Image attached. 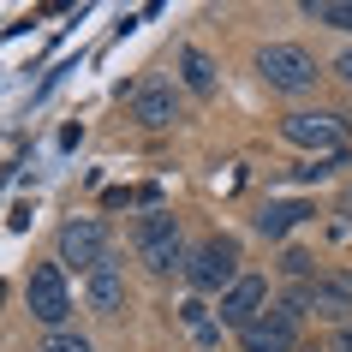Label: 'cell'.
<instances>
[{
	"label": "cell",
	"mask_w": 352,
	"mask_h": 352,
	"mask_svg": "<svg viewBox=\"0 0 352 352\" xmlns=\"http://www.w3.org/2000/svg\"><path fill=\"white\" fill-rule=\"evenodd\" d=\"M24 305H30V316L48 322V329H60V322L72 316V293H66L60 263H36V269H30V280H24Z\"/></svg>",
	"instance_id": "5"
},
{
	"label": "cell",
	"mask_w": 352,
	"mask_h": 352,
	"mask_svg": "<svg viewBox=\"0 0 352 352\" xmlns=\"http://www.w3.org/2000/svg\"><path fill=\"white\" fill-rule=\"evenodd\" d=\"M179 322H186V329L197 334V340H215V316H209V305H204V298H186V305H179Z\"/></svg>",
	"instance_id": "15"
},
{
	"label": "cell",
	"mask_w": 352,
	"mask_h": 352,
	"mask_svg": "<svg viewBox=\"0 0 352 352\" xmlns=\"http://www.w3.org/2000/svg\"><path fill=\"white\" fill-rule=\"evenodd\" d=\"M293 311H316V316H334V322H352V275L346 269H329V275L298 280Z\"/></svg>",
	"instance_id": "2"
},
{
	"label": "cell",
	"mask_w": 352,
	"mask_h": 352,
	"mask_svg": "<svg viewBox=\"0 0 352 352\" xmlns=\"http://www.w3.org/2000/svg\"><path fill=\"white\" fill-rule=\"evenodd\" d=\"M280 138L298 149H311V155H340L346 149V120L340 113H311V108H298L280 120Z\"/></svg>",
	"instance_id": "4"
},
{
	"label": "cell",
	"mask_w": 352,
	"mask_h": 352,
	"mask_svg": "<svg viewBox=\"0 0 352 352\" xmlns=\"http://www.w3.org/2000/svg\"><path fill=\"white\" fill-rule=\"evenodd\" d=\"M305 215H311L305 204H269V209L257 215V233H263V239H280V233H293Z\"/></svg>",
	"instance_id": "12"
},
{
	"label": "cell",
	"mask_w": 352,
	"mask_h": 352,
	"mask_svg": "<svg viewBox=\"0 0 352 352\" xmlns=\"http://www.w3.org/2000/svg\"><path fill=\"white\" fill-rule=\"evenodd\" d=\"M42 352H90V340H84V334H48Z\"/></svg>",
	"instance_id": "16"
},
{
	"label": "cell",
	"mask_w": 352,
	"mask_h": 352,
	"mask_svg": "<svg viewBox=\"0 0 352 352\" xmlns=\"http://www.w3.org/2000/svg\"><path fill=\"white\" fill-rule=\"evenodd\" d=\"M60 263H72V269H102L108 263V227L96 221V215H72V221L60 227Z\"/></svg>",
	"instance_id": "6"
},
{
	"label": "cell",
	"mask_w": 352,
	"mask_h": 352,
	"mask_svg": "<svg viewBox=\"0 0 352 352\" xmlns=\"http://www.w3.org/2000/svg\"><path fill=\"white\" fill-rule=\"evenodd\" d=\"M239 346L245 352H293L298 346V311H263L239 334Z\"/></svg>",
	"instance_id": "9"
},
{
	"label": "cell",
	"mask_w": 352,
	"mask_h": 352,
	"mask_svg": "<svg viewBox=\"0 0 352 352\" xmlns=\"http://www.w3.org/2000/svg\"><path fill=\"white\" fill-rule=\"evenodd\" d=\"M305 19L334 24V30H352V0H305Z\"/></svg>",
	"instance_id": "14"
},
{
	"label": "cell",
	"mask_w": 352,
	"mask_h": 352,
	"mask_svg": "<svg viewBox=\"0 0 352 352\" xmlns=\"http://www.w3.org/2000/svg\"><path fill=\"white\" fill-rule=\"evenodd\" d=\"M334 72H340V78L352 84V54H340V60H334Z\"/></svg>",
	"instance_id": "19"
},
{
	"label": "cell",
	"mask_w": 352,
	"mask_h": 352,
	"mask_svg": "<svg viewBox=\"0 0 352 352\" xmlns=\"http://www.w3.org/2000/svg\"><path fill=\"white\" fill-rule=\"evenodd\" d=\"M186 275L197 293H227L239 280V239H209L197 257L186 263Z\"/></svg>",
	"instance_id": "7"
},
{
	"label": "cell",
	"mask_w": 352,
	"mask_h": 352,
	"mask_svg": "<svg viewBox=\"0 0 352 352\" xmlns=\"http://www.w3.org/2000/svg\"><path fill=\"white\" fill-rule=\"evenodd\" d=\"M263 305H269V280H263V275H239V280L221 293V311H215V322H227V329H239V334H245V329L263 316Z\"/></svg>",
	"instance_id": "8"
},
{
	"label": "cell",
	"mask_w": 352,
	"mask_h": 352,
	"mask_svg": "<svg viewBox=\"0 0 352 352\" xmlns=\"http://www.w3.org/2000/svg\"><path fill=\"white\" fill-rule=\"evenodd\" d=\"M131 120H138V126H149V131H162V126H173V120H179V102H173V90H167V84H155V78H149V84H138V90H131Z\"/></svg>",
	"instance_id": "10"
},
{
	"label": "cell",
	"mask_w": 352,
	"mask_h": 352,
	"mask_svg": "<svg viewBox=\"0 0 352 352\" xmlns=\"http://www.w3.org/2000/svg\"><path fill=\"white\" fill-rule=\"evenodd\" d=\"M179 66H186V84H191L197 96H209V90H215V66H209V54H204V48H186V54H179Z\"/></svg>",
	"instance_id": "13"
},
{
	"label": "cell",
	"mask_w": 352,
	"mask_h": 352,
	"mask_svg": "<svg viewBox=\"0 0 352 352\" xmlns=\"http://www.w3.org/2000/svg\"><path fill=\"white\" fill-rule=\"evenodd\" d=\"M257 78L269 84V90L298 96V90H311V84H316V60L305 54V48H293V42H269V48L257 54Z\"/></svg>",
	"instance_id": "1"
},
{
	"label": "cell",
	"mask_w": 352,
	"mask_h": 352,
	"mask_svg": "<svg viewBox=\"0 0 352 352\" xmlns=\"http://www.w3.org/2000/svg\"><path fill=\"white\" fill-rule=\"evenodd\" d=\"M329 352H352V322H340V334H334V346Z\"/></svg>",
	"instance_id": "18"
},
{
	"label": "cell",
	"mask_w": 352,
	"mask_h": 352,
	"mask_svg": "<svg viewBox=\"0 0 352 352\" xmlns=\"http://www.w3.org/2000/svg\"><path fill=\"white\" fill-rule=\"evenodd\" d=\"M138 257L155 269V275H173L179 263H186V239H179V221L162 215V209H149L144 221H138Z\"/></svg>",
	"instance_id": "3"
},
{
	"label": "cell",
	"mask_w": 352,
	"mask_h": 352,
	"mask_svg": "<svg viewBox=\"0 0 352 352\" xmlns=\"http://www.w3.org/2000/svg\"><path fill=\"white\" fill-rule=\"evenodd\" d=\"M287 275H311V257L305 251H287Z\"/></svg>",
	"instance_id": "17"
},
{
	"label": "cell",
	"mask_w": 352,
	"mask_h": 352,
	"mask_svg": "<svg viewBox=\"0 0 352 352\" xmlns=\"http://www.w3.org/2000/svg\"><path fill=\"white\" fill-rule=\"evenodd\" d=\"M84 298H90L96 316H120L126 311V275H120V263H102V269H90V280H84Z\"/></svg>",
	"instance_id": "11"
}]
</instances>
